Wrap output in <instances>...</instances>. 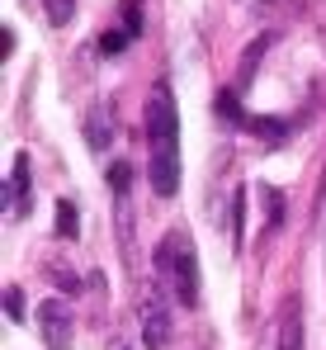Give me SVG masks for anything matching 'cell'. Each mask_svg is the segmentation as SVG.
Wrapping results in <instances>:
<instances>
[{"label": "cell", "mask_w": 326, "mask_h": 350, "mask_svg": "<svg viewBox=\"0 0 326 350\" xmlns=\"http://www.w3.org/2000/svg\"><path fill=\"white\" fill-rule=\"evenodd\" d=\"M81 232V218H76V204H57V237H76Z\"/></svg>", "instance_id": "obj_7"}, {"label": "cell", "mask_w": 326, "mask_h": 350, "mask_svg": "<svg viewBox=\"0 0 326 350\" xmlns=\"http://www.w3.org/2000/svg\"><path fill=\"white\" fill-rule=\"evenodd\" d=\"M43 10H48V19H53L57 29H66L71 14H76V0H43Z\"/></svg>", "instance_id": "obj_8"}, {"label": "cell", "mask_w": 326, "mask_h": 350, "mask_svg": "<svg viewBox=\"0 0 326 350\" xmlns=\"http://www.w3.org/2000/svg\"><path fill=\"white\" fill-rule=\"evenodd\" d=\"M29 157L19 152L14 157V166H10V185H5V208H10V218H24V208H29V194H33V185H29Z\"/></svg>", "instance_id": "obj_5"}, {"label": "cell", "mask_w": 326, "mask_h": 350, "mask_svg": "<svg viewBox=\"0 0 326 350\" xmlns=\"http://www.w3.org/2000/svg\"><path fill=\"white\" fill-rule=\"evenodd\" d=\"M100 48H105V53H118V48H128V29H118V33H105V38H100Z\"/></svg>", "instance_id": "obj_10"}, {"label": "cell", "mask_w": 326, "mask_h": 350, "mask_svg": "<svg viewBox=\"0 0 326 350\" xmlns=\"http://www.w3.org/2000/svg\"><path fill=\"white\" fill-rule=\"evenodd\" d=\"M279 350H303V322H298V303H288L284 327H279Z\"/></svg>", "instance_id": "obj_6"}, {"label": "cell", "mask_w": 326, "mask_h": 350, "mask_svg": "<svg viewBox=\"0 0 326 350\" xmlns=\"http://www.w3.org/2000/svg\"><path fill=\"white\" fill-rule=\"evenodd\" d=\"M161 265H170V284H175V298L185 308L199 303V256H194V241L185 232H170L161 241Z\"/></svg>", "instance_id": "obj_2"}, {"label": "cell", "mask_w": 326, "mask_h": 350, "mask_svg": "<svg viewBox=\"0 0 326 350\" xmlns=\"http://www.w3.org/2000/svg\"><path fill=\"white\" fill-rule=\"evenodd\" d=\"M217 109H222V118L241 123V109H236V95H232V90H222V95H217Z\"/></svg>", "instance_id": "obj_9"}, {"label": "cell", "mask_w": 326, "mask_h": 350, "mask_svg": "<svg viewBox=\"0 0 326 350\" xmlns=\"http://www.w3.org/2000/svg\"><path fill=\"white\" fill-rule=\"evenodd\" d=\"M38 332L48 350H71V312L62 298H43L38 303Z\"/></svg>", "instance_id": "obj_4"}, {"label": "cell", "mask_w": 326, "mask_h": 350, "mask_svg": "<svg viewBox=\"0 0 326 350\" xmlns=\"http://www.w3.org/2000/svg\"><path fill=\"white\" fill-rule=\"evenodd\" d=\"M147 137H152V189L170 199L180 189V118H175V100L170 90L157 85L152 90V105H147Z\"/></svg>", "instance_id": "obj_1"}, {"label": "cell", "mask_w": 326, "mask_h": 350, "mask_svg": "<svg viewBox=\"0 0 326 350\" xmlns=\"http://www.w3.org/2000/svg\"><path fill=\"white\" fill-rule=\"evenodd\" d=\"M137 322H142V341H147V350H165L170 346V312H165V303H161L157 289L137 293Z\"/></svg>", "instance_id": "obj_3"}]
</instances>
